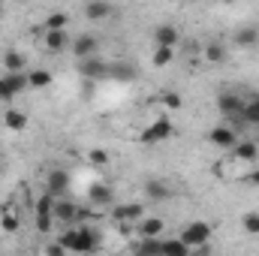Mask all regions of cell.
Listing matches in <instances>:
<instances>
[{
  "mask_svg": "<svg viewBox=\"0 0 259 256\" xmlns=\"http://www.w3.org/2000/svg\"><path fill=\"white\" fill-rule=\"evenodd\" d=\"M66 187H69V175H66L64 169H55L49 175V193L58 196V193H66Z\"/></svg>",
  "mask_w": 259,
  "mask_h": 256,
  "instance_id": "cell-16",
  "label": "cell"
},
{
  "mask_svg": "<svg viewBox=\"0 0 259 256\" xmlns=\"http://www.w3.org/2000/svg\"><path fill=\"white\" fill-rule=\"evenodd\" d=\"M217 109L229 118V121H235V118H244V103L235 97V94H223V97H217Z\"/></svg>",
  "mask_w": 259,
  "mask_h": 256,
  "instance_id": "cell-7",
  "label": "cell"
},
{
  "mask_svg": "<svg viewBox=\"0 0 259 256\" xmlns=\"http://www.w3.org/2000/svg\"><path fill=\"white\" fill-rule=\"evenodd\" d=\"M247 181H250V184H253V187H259V169H253V172H250V175H247Z\"/></svg>",
  "mask_w": 259,
  "mask_h": 256,
  "instance_id": "cell-35",
  "label": "cell"
},
{
  "mask_svg": "<svg viewBox=\"0 0 259 256\" xmlns=\"http://www.w3.org/2000/svg\"><path fill=\"white\" fill-rule=\"evenodd\" d=\"M88 160H91L94 166H106V163H109V151H103V148H94V151L88 154Z\"/></svg>",
  "mask_w": 259,
  "mask_h": 256,
  "instance_id": "cell-30",
  "label": "cell"
},
{
  "mask_svg": "<svg viewBox=\"0 0 259 256\" xmlns=\"http://www.w3.org/2000/svg\"><path fill=\"white\" fill-rule=\"evenodd\" d=\"M163 229H166V223L160 217H145L142 226H139V238H160Z\"/></svg>",
  "mask_w": 259,
  "mask_h": 256,
  "instance_id": "cell-14",
  "label": "cell"
},
{
  "mask_svg": "<svg viewBox=\"0 0 259 256\" xmlns=\"http://www.w3.org/2000/svg\"><path fill=\"white\" fill-rule=\"evenodd\" d=\"M241 226H244V229H247L250 235H259V214H244Z\"/></svg>",
  "mask_w": 259,
  "mask_h": 256,
  "instance_id": "cell-32",
  "label": "cell"
},
{
  "mask_svg": "<svg viewBox=\"0 0 259 256\" xmlns=\"http://www.w3.org/2000/svg\"><path fill=\"white\" fill-rule=\"evenodd\" d=\"M55 199L58 196H52V193H42L36 199V229L42 235H49L55 229Z\"/></svg>",
  "mask_w": 259,
  "mask_h": 256,
  "instance_id": "cell-3",
  "label": "cell"
},
{
  "mask_svg": "<svg viewBox=\"0 0 259 256\" xmlns=\"http://www.w3.org/2000/svg\"><path fill=\"white\" fill-rule=\"evenodd\" d=\"M145 214V205H139V202H127V205H118L115 211H112V217L118 220V223H133V220H139Z\"/></svg>",
  "mask_w": 259,
  "mask_h": 256,
  "instance_id": "cell-10",
  "label": "cell"
},
{
  "mask_svg": "<svg viewBox=\"0 0 259 256\" xmlns=\"http://www.w3.org/2000/svg\"><path fill=\"white\" fill-rule=\"evenodd\" d=\"M66 46H69V39H66L64 30H55V33H46V52H52V55H58V52H64Z\"/></svg>",
  "mask_w": 259,
  "mask_h": 256,
  "instance_id": "cell-18",
  "label": "cell"
},
{
  "mask_svg": "<svg viewBox=\"0 0 259 256\" xmlns=\"http://www.w3.org/2000/svg\"><path fill=\"white\" fill-rule=\"evenodd\" d=\"M178 241H184L190 250H199V247H205V244L211 241V226L202 223V220H193V223H187V226L181 229Z\"/></svg>",
  "mask_w": 259,
  "mask_h": 256,
  "instance_id": "cell-2",
  "label": "cell"
},
{
  "mask_svg": "<svg viewBox=\"0 0 259 256\" xmlns=\"http://www.w3.org/2000/svg\"><path fill=\"white\" fill-rule=\"evenodd\" d=\"M52 84V72L49 69H33L27 75V88H49Z\"/></svg>",
  "mask_w": 259,
  "mask_h": 256,
  "instance_id": "cell-21",
  "label": "cell"
},
{
  "mask_svg": "<svg viewBox=\"0 0 259 256\" xmlns=\"http://www.w3.org/2000/svg\"><path fill=\"white\" fill-rule=\"evenodd\" d=\"M244 121L259 124V97L256 100H250V103H244Z\"/></svg>",
  "mask_w": 259,
  "mask_h": 256,
  "instance_id": "cell-29",
  "label": "cell"
},
{
  "mask_svg": "<svg viewBox=\"0 0 259 256\" xmlns=\"http://www.w3.org/2000/svg\"><path fill=\"white\" fill-rule=\"evenodd\" d=\"M3 124H6L9 130H18V133H21V130L27 127V115H24V112H18V109H6Z\"/></svg>",
  "mask_w": 259,
  "mask_h": 256,
  "instance_id": "cell-19",
  "label": "cell"
},
{
  "mask_svg": "<svg viewBox=\"0 0 259 256\" xmlns=\"http://www.w3.org/2000/svg\"><path fill=\"white\" fill-rule=\"evenodd\" d=\"M163 106L166 109H181V97L178 94H163Z\"/></svg>",
  "mask_w": 259,
  "mask_h": 256,
  "instance_id": "cell-33",
  "label": "cell"
},
{
  "mask_svg": "<svg viewBox=\"0 0 259 256\" xmlns=\"http://www.w3.org/2000/svg\"><path fill=\"white\" fill-rule=\"evenodd\" d=\"M172 133H175L172 121H169V118H160V121H154L151 127L139 136V142H142V145H160V142L172 139Z\"/></svg>",
  "mask_w": 259,
  "mask_h": 256,
  "instance_id": "cell-4",
  "label": "cell"
},
{
  "mask_svg": "<svg viewBox=\"0 0 259 256\" xmlns=\"http://www.w3.org/2000/svg\"><path fill=\"white\" fill-rule=\"evenodd\" d=\"M205 61H208V64H223V61H226V49H223L220 42L205 46Z\"/></svg>",
  "mask_w": 259,
  "mask_h": 256,
  "instance_id": "cell-23",
  "label": "cell"
},
{
  "mask_svg": "<svg viewBox=\"0 0 259 256\" xmlns=\"http://www.w3.org/2000/svg\"><path fill=\"white\" fill-rule=\"evenodd\" d=\"M97 36H91V33H84V36H78L75 39V55H78V61H88V58H97Z\"/></svg>",
  "mask_w": 259,
  "mask_h": 256,
  "instance_id": "cell-12",
  "label": "cell"
},
{
  "mask_svg": "<svg viewBox=\"0 0 259 256\" xmlns=\"http://www.w3.org/2000/svg\"><path fill=\"white\" fill-rule=\"evenodd\" d=\"M46 256H66V247L61 241H52V244L46 247Z\"/></svg>",
  "mask_w": 259,
  "mask_h": 256,
  "instance_id": "cell-34",
  "label": "cell"
},
{
  "mask_svg": "<svg viewBox=\"0 0 259 256\" xmlns=\"http://www.w3.org/2000/svg\"><path fill=\"white\" fill-rule=\"evenodd\" d=\"M145 193H148L151 199H166V196H169L166 184H160V181H148V184H145Z\"/></svg>",
  "mask_w": 259,
  "mask_h": 256,
  "instance_id": "cell-28",
  "label": "cell"
},
{
  "mask_svg": "<svg viewBox=\"0 0 259 256\" xmlns=\"http://www.w3.org/2000/svg\"><path fill=\"white\" fill-rule=\"evenodd\" d=\"M154 42H157V49H175L181 42V33H178L175 24H160L154 30Z\"/></svg>",
  "mask_w": 259,
  "mask_h": 256,
  "instance_id": "cell-6",
  "label": "cell"
},
{
  "mask_svg": "<svg viewBox=\"0 0 259 256\" xmlns=\"http://www.w3.org/2000/svg\"><path fill=\"white\" fill-rule=\"evenodd\" d=\"M232 154H235V160H241V163H253L259 157V148L253 142H238V145L232 148Z\"/></svg>",
  "mask_w": 259,
  "mask_h": 256,
  "instance_id": "cell-15",
  "label": "cell"
},
{
  "mask_svg": "<svg viewBox=\"0 0 259 256\" xmlns=\"http://www.w3.org/2000/svg\"><path fill=\"white\" fill-rule=\"evenodd\" d=\"M175 58V49H154V66H169Z\"/></svg>",
  "mask_w": 259,
  "mask_h": 256,
  "instance_id": "cell-27",
  "label": "cell"
},
{
  "mask_svg": "<svg viewBox=\"0 0 259 256\" xmlns=\"http://www.w3.org/2000/svg\"><path fill=\"white\" fill-rule=\"evenodd\" d=\"M136 256H163V241L160 238H142L136 247Z\"/></svg>",
  "mask_w": 259,
  "mask_h": 256,
  "instance_id": "cell-17",
  "label": "cell"
},
{
  "mask_svg": "<svg viewBox=\"0 0 259 256\" xmlns=\"http://www.w3.org/2000/svg\"><path fill=\"white\" fill-rule=\"evenodd\" d=\"M0 226H3V232H15V229H18V217H15L12 211H6V214L0 217Z\"/></svg>",
  "mask_w": 259,
  "mask_h": 256,
  "instance_id": "cell-31",
  "label": "cell"
},
{
  "mask_svg": "<svg viewBox=\"0 0 259 256\" xmlns=\"http://www.w3.org/2000/svg\"><path fill=\"white\" fill-rule=\"evenodd\" d=\"M78 72L84 78H103L109 72V64L103 58H88V61H78Z\"/></svg>",
  "mask_w": 259,
  "mask_h": 256,
  "instance_id": "cell-8",
  "label": "cell"
},
{
  "mask_svg": "<svg viewBox=\"0 0 259 256\" xmlns=\"http://www.w3.org/2000/svg\"><path fill=\"white\" fill-rule=\"evenodd\" d=\"M91 199H94L97 205H109V202H112V190L103 187V184H97V187H91Z\"/></svg>",
  "mask_w": 259,
  "mask_h": 256,
  "instance_id": "cell-26",
  "label": "cell"
},
{
  "mask_svg": "<svg viewBox=\"0 0 259 256\" xmlns=\"http://www.w3.org/2000/svg\"><path fill=\"white\" fill-rule=\"evenodd\" d=\"M84 15L94 18V21H97V18H109V15H112V6H109V3H88V6H84Z\"/></svg>",
  "mask_w": 259,
  "mask_h": 256,
  "instance_id": "cell-22",
  "label": "cell"
},
{
  "mask_svg": "<svg viewBox=\"0 0 259 256\" xmlns=\"http://www.w3.org/2000/svg\"><path fill=\"white\" fill-rule=\"evenodd\" d=\"M187 256H208V253H205V247H199V250H190Z\"/></svg>",
  "mask_w": 259,
  "mask_h": 256,
  "instance_id": "cell-36",
  "label": "cell"
},
{
  "mask_svg": "<svg viewBox=\"0 0 259 256\" xmlns=\"http://www.w3.org/2000/svg\"><path fill=\"white\" fill-rule=\"evenodd\" d=\"M66 21H69V15H66V12H52V15L46 18V27H49V33H55V30H64Z\"/></svg>",
  "mask_w": 259,
  "mask_h": 256,
  "instance_id": "cell-25",
  "label": "cell"
},
{
  "mask_svg": "<svg viewBox=\"0 0 259 256\" xmlns=\"http://www.w3.org/2000/svg\"><path fill=\"white\" fill-rule=\"evenodd\" d=\"M187 253H190V247L184 241H178V238L163 241V256H187Z\"/></svg>",
  "mask_w": 259,
  "mask_h": 256,
  "instance_id": "cell-24",
  "label": "cell"
},
{
  "mask_svg": "<svg viewBox=\"0 0 259 256\" xmlns=\"http://www.w3.org/2000/svg\"><path fill=\"white\" fill-rule=\"evenodd\" d=\"M78 220V208L69 199H55V223H72Z\"/></svg>",
  "mask_w": 259,
  "mask_h": 256,
  "instance_id": "cell-11",
  "label": "cell"
},
{
  "mask_svg": "<svg viewBox=\"0 0 259 256\" xmlns=\"http://www.w3.org/2000/svg\"><path fill=\"white\" fill-rule=\"evenodd\" d=\"M0 169H3V166H0Z\"/></svg>",
  "mask_w": 259,
  "mask_h": 256,
  "instance_id": "cell-37",
  "label": "cell"
},
{
  "mask_svg": "<svg viewBox=\"0 0 259 256\" xmlns=\"http://www.w3.org/2000/svg\"><path fill=\"white\" fill-rule=\"evenodd\" d=\"M24 88H27V75H21V72H9V75H3V78H0V103L12 100V97L21 94Z\"/></svg>",
  "mask_w": 259,
  "mask_h": 256,
  "instance_id": "cell-5",
  "label": "cell"
},
{
  "mask_svg": "<svg viewBox=\"0 0 259 256\" xmlns=\"http://www.w3.org/2000/svg\"><path fill=\"white\" fill-rule=\"evenodd\" d=\"M24 64H27V61H24L21 52H6V55H3V66H6V72H21Z\"/></svg>",
  "mask_w": 259,
  "mask_h": 256,
  "instance_id": "cell-20",
  "label": "cell"
},
{
  "mask_svg": "<svg viewBox=\"0 0 259 256\" xmlns=\"http://www.w3.org/2000/svg\"><path fill=\"white\" fill-rule=\"evenodd\" d=\"M208 139H211V145H217V148H235V145H238V136H235L232 127H214L208 133Z\"/></svg>",
  "mask_w": 259,
  "mask_h": 256,
  "instance_id": "cell-9",
  "label": "cell"
},
{
  "mask_svg": "<svg viewBox=\"0 0 259 256\" xmlns=\"http://www.w3.org/2000/svg\"><path fill=\"white\" fill-rule=\"evenodd\" d=\"M58 241L64 244L66 250H72V253H94V250H97V232L88 229V226L69 229V232H64V235L58 238Z\"/></svg>",
  "mask_w": 259,
  "mask_h": 256,
  "instance_id": "cell-1",
  "label": "cell"
},
{
  "mask_svg": "<svg viewBox=\"0 0 259 256\" xmlns=\"http://www.w3.org/2000/svg\"><path fill=\"white\" fill-rule=\"evenodd\" d=\"M256 42H259V27L256 24H244V27L235 30V46L250 49V46H256Z\"/></svg>",
  "mask_w": 259,
  "mask_h": 256,
  "instance_id": "cell-13",
  "label": "cell"
}]
</instances>
